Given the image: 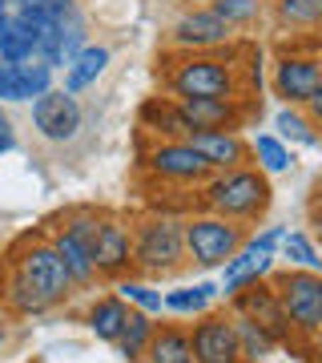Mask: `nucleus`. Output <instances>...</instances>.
Segmentation results:
<instances>
[{"instance_id":"f03ea898","label":"nucleus","mask_w":322,"mask_h":363,"mask_svg":"<svg viewBox=\"0 0 322 363\" xmlns=\"http://www.w3.org/2000/svg\"><path fill=\"white\" fill-rule=\"evenodd\" d=\"M206 210L209 214H222L230 222H258L266 210H270V178L254 166H238V169H226V174H214L206 182Z\"/></svg>"},{"instance_id":"412c9836","label":"nucleus","mask_w":322,"mask_h":363,"mask_svg":"<svg viewBox=\"0 0 322 363\" xmlns=\"http://www.w3.org/2000/svg\"><path fill=\"white\" fill-rule=\"evenodd\" d=\"M270 9L278 28L294 33V37H302V33H318L322 37V0H274Z\"/></svg>"},{"instance_id":"dca6fc26","label":"nucleus","mask_w":322,"mask_h":363,"mask_svg":"<svg viewBox=\"0 0 322 363\" xmlns=\"http://www.w3.org/2000/svg\"><path fill=\"white\" fill-rule=\"evenodd\" d=\"M173 101L197 130H242L238 97H173Z\"/></svg>"},{"instance_id":"0eeeda50","label":"nucleus","mask_w":322,"mask_h":363,"mask_svg":"<svg viewBox=\"0 0 322 363\" xmlns=\"http://www.w3.org/2000/svg\"><path fill=\"white\" fill-rule=\"evenodd\" d=\"M282 234H286L282 226H266L262 234L246 238L242 250H238V255L222 267V295L234 298L238 291H246L250 283L270 279L274 259H278V247H282Z\"/></svg>"},{"instance_id":"c85d7f7f","label":"nucleus","mask_w":322,"mask_h":363,"mask_svg":"<svg viewBox=\"0 0 322 363\" xmlns=\"http://www.w3.org/2000/svg\"><path fill=\"white\" fill-rule=\"evenodd\" d=\"M13 77H16V93H21V101H37L45 93L52 89V69L45 61H25V65H13Z\"/></svg>"},{"instance_id":"6ab92c4d","label":"nucleus","mask_w":322,"mask_h":363,"mask_svg":"<svg viewBox=\"0 0 322 363\" xmlns=\"http://www.w3.org/2000/svg\"><path fill=\"white\" fill-rule=\"evenodd\" d=\"M109 61H113V49H109V45H85V49L77 52V61L64 69V85L61 89L73 93V97H81L89 85H97V77L109 69Z\"/></svg>"},{"instance_id":"b1692460","label":"nucleus","mask_w":322,"mask_h":363,"mask_svg":"<svg viewBox=\"0 0 322 363\" xmlns=\"http://www.w3.org/2000/svg\"><path fill=\"white\" fill-rule=\"evenodd\" d=\"M222 295V286L214 283H193V286H178V291H166V311L169 315H202L214 307V298Z\"/></svg>"},{"instance_id":"72a5a7b5","label":"nucleus","mask_w":322,"mask_h":363,"mask_svg":"<svg viewBox=\"0 0 322 363\" xmlns=\"http://www.w3.org/2000/svg\"><path fill=\"white\" fill-rule=\"evenodd\" d=\"M25 4H37V9H45V13H52V16H64V13L77 9V0H25Z\"/></svg>"},{"instance_id":"cd10ccee","label":"nucleus","mask_w":322,"mask_h":363,"mask_svg":"<svg viewBox=\"0 0 322 363\" xmlns=\"http://www.w3.org/2000/svg\"><path fill=\"white\" fill-rule=\"evenodd\" d=\"M278 255H282L290 267H298V271L322 274V250L314 247V238H310L306 230H286V234H282V247H278Z\"/></svg>"},{"instance_id":"20e7f679","label":"nucleus","mask_w":322,"mask_h":363,"mask_svg":"<svg viewBox=\"0 0 322 363\" xmlns=\"http://www.w3.org/2000/svg\"><path fill=\"white\" fill-rule=\"evenodd\" d=\"M250 238L242 222H230L222 214H190L185 218V259L202 271H222Z\"/></svg>"},{"instance_id":"a878e982","label":"nucleus","mask_w":322,"mask_h":363,"mask_svg":"<svg viewBox=\"0 0 322 363\" xmlns=\"http://www.w3.org/2000/svg\"><path fill=\"white\" fill-rule=\"evenodd\" d=\"M274 133L294 145H318V125L306 117V109H294V105H282L274 113Z\"/></svg>"},{"instance_id":"aec40b11","label":"nucleus","mask_w":322,"mask_h":363,"mask_svg":"<svg viewBox=\"0 0 322 363\" xmlns=\"http://www.w3.org/2000/svg\"><path fill=\"white\" fill-rule=\"evenodd\" d=\"M129 315H133V307L121 295H101L89 307V331L101 343H117L121 331H125V323H129Z\"/></svg>"},{"instance_id":"ea45409f","label":"nucleus","mask_w":322,"mask_h":363,"mask_svg":"<svg viewBox=\"0 0 322 363\" xmlns=\"http://www.w3.org/2000/svg\"><path fill=\"white\" fill-rule=\"evenodd\" d=\"M4 21H8V13H0V25H4Z\"/></svg>"},{"instance_id":"4be33fe9","label":"nucleus","mask_w":322,"mask_h":363,"mask_svg":"<svg viewBox=\"0 0 322 363\" xmlns=\"http://www.w3.org/2000/svg\"><path fill=\"white\" fill-rule=\"evenodd\" d=\"M250 157L258 162V169L270 178V174H290L294 169V150L290 142H282L278 133H254V142H250Z\"/></svg>"},{"instance_id":"f8f14e48","label":"nucleus","mask_w":322,"mask_h":363,"mask_svg":"<svg viewBox=\"0 0 322 363\" xmlns=\"http://www.w3.org/2000/svg\"><path fill=\"white\" fill-rule=\"evenodd\" d=\"M81 121H85L81 101L64 89H49L45 97L33 101V130H37L45 142H61V145L73 142L81 133Z\"/></svg>"},{"instance_id":"4c0bfd02","label":"nucleus","mask_w":322,"mask_h":363,"mask_svg":"<svg viewBox=\"0 0 322 363\" xmlns=\"http://www.w3.org/2000/svg\"><path fill=\"white\" fill-rule=\"evenodd\" d=\"M8 4H13V0H0V13H8Z\"/></svg>"},{"instance_id":"ddd939ff","label":"nucleus","mask_w":322,"mask_h":363,"mask_svg":"<svg viewBox=\"0 0 322 363\" xmlns=\"http://www.w3.org/2000/svg\"><path fill=\"white\" fill-rule=\"evenodd\" d=\"M193 343V363H242V347L234 335L230 311L226 315H202V323H193L190 331Z\"/></svg>"},{"instance_id":"423d86ee","label":"nucleus","mask_w":322,"mask_h":363,"mask_svg":"<svg viewBox=\"0 0 322 363\" xmlns=\"http://www.w3.org/2000/svg\"><path fill=\"white\" fill-rule=\"evenodd\" d=\"M13 271L21 274L49 307H57V303H64V298L73 295V279H69L61 255H57V247H52L49 238H25L13 255Z\"/></svg>"},{"instance_id":"1a4fd4ad","label":"nucleus","mask_w":322,"mask_h":363,"mask_svg":"<svg viewBox=\"0 0 322 363\" xmlns=\"http://www.w3.org/2000/svg\"><path fill=\"white\" fill-rule=\"evenodd\" d=\"M234 45V28L222 21L214 9H185L169 25V49L178 52H218Z\"/></svg>"},{"instance_id":"5701e85b","label":"nucleus","mask_w":322,"mask_h":363,"mask_svg":"<svg viewBox=\"0 0 322 363\" xmlns=\"http://www.w3.org/2000/svg\"><path fill=\"white\" fill-rule=\"evenodd\" d=\"M145 363H193L190 331H181V327H157L149 347H145Z\"/></svg>"},{"instance_id":"4468645a","label":"nucleus","mask_w":322,"mask_h":363,"mask_svg":"<svg viewBox=\"0 0 322 363\" xmlns=\"http://www.w3.org/2000/svg\"><path fill=\"white\" fill-rule=\"evenodd\" d=\"M93 262L101 279H125L133 271V226H125L121 218H105L93 242Z\"/></svg>"},{"instance_id":"6e6552de","label":"nucleus","mask_w":322,"mask_h":363,"mask_svg":"<svg viewBox=\"0 0 322 363\" xmlns=\"http://www.w3.org/2000/svg\"><path fill=\"white\" fill-rule=\"evenodd\" d=\"M142 166L157 182H173V186H206L214 178L206 157L197 154L190 142H173V138H161L154 150H145Z\"/></svg>"},{"instance_id":"bb28decb","label":"nucleus","mask_w":322,"mask_h":363,"mask_svg":"<svg viewBox=\"0 0 322 363\" xmlns=\"http://www.w3.org/2000/svg\"><path fill=\"white\" fill-rule=\"evenodd\" d=\"M154 331H157L154 315L133 311V315H129V323H125V331H121V339H117L113 347L121 351V355H125L129 363H137V359H145V347H149V339H154Z\"/></svg>"},{"instance_id":"f704fd0d","label":"nucleus","mask_w":322,"mask_h":363,"mask_svg":"<svg viewBox=\"0 0 322 363\" xmlns=\"http://www.w3.org/2000/svg\"><path fill=\"white\" fill-rule=\"evenodd\" d=\"M302 109H306V117H310V121H314V125L322 130V81H318V89H314V97H310V101L302 105Z\"/></svg>"},{"instance_id":"a19ab883","label":"nucleus","mask_w":322,"mask_h":363,"mask_svg":"<svg viewBox=\"0 0 322 363\" xmlns=\"http://www.w3.org/2000/svg\"><path fill=\"white\" fill-rule=\"evenodd\" d=\"M318 363H322V355H318Z\"/></svg>"},{"instance_id":"2eb2a0df","label":"nucleus","mask_w":322,"mask_h":363,"mask_svg":"<svg viewBox=\"0 0 322 363\" xmlns=\"http://www.w3.org/2000/svg\"><path fill=\"white\" fill-rule=\"evenodd\" d=\"M185 142H190L197 154L206 157L214 174L250 166V142H246L238 130H197V133H190Z\"/></svg>"},{"instance_id":"7c9ffc66","label":"nucleus","mask_w":322,"mask_h":363,"mask_svg":"<svg viewBox=\"0 0 322 363\" xmlns=\"http://www.w3.org/2000/svg\"><path fill=\"white\" fill-rule=\"evenodd\" d=\"M117 295L125 298L133 311H145V315H161L166 311V295L154 291L149 283H142V279H117Z\"/></svg>"},{"instance_id":"7ed1b4c3","label":"nucleus","mask_w":322,"mask_h":363,"mask_svg":"<svg viewBox=\"0 0 322 363\" xmlns=\"http://www.w3.org/2000/svg\"><path fill=\"white\" fill-rule=\"evenodd\" d=\"M185 218L178 214H145L133 226V267L149 279L178 274L185 267Z\"/></svg>"},{"instance_id":"e433bc0d","label":"nucleus","mask_w":322,"mask_h":363,"mask_svg":"<svg viewBox=\"0 0 322 363\" xmlns=\"http://www.w3.org/2000/svg\"><path fill=\"white\" fill-rule=\"evenodd\" d=\"M314 355H322V331L314 335Z\"/></svg>"},{"instance_id":"39448f33","label":"nucleus","mask_w":322,"mask_h":363,"mask_svg":"<svg viewBox=\"0 0 322 363\" xmlns=\"http://www.w3.org/2000/svg\"><path fill=\"white\" fill-rule=\"evenodd\" d=\"M270 286L282 298V311L294 327V335L314 339L322 331V274L314 271H298V267H286V271H270Z\"/></svg>"},{"instance_id":"473e14b6","label":"nucleus","mask_w":322,"mask_h":363,"mask_svg":"<svg viewBox=\"0 0 322 363\" xmlns=\"http://www.w3.org/2000/svg\"><path fill=\"white\" fill-rule=\"evenodd\" d=\"M13 150H16V130H13V121H8V113L0 109V157L13 154Z\"/></svg>"},{"instance_id":"f257e3e1","label":"nucleus","mask_w":322,"mask_h":363,"mask_svg":"<svg viewBox=\"0 0 322 363\" xmlns=\"http://www.w3.org/2000/svg\"><path fill=\"white\" fill-rule=\"evenodd\" d=\"M169 97H238L234 45L218 52H185L161 77Z\"/></svg>"},{"instance_id":"c756f323","label":"nucleus","mask_w":322,"mask_h":363,"mask_svg":"<svg viewBox=\"0 0 322 363\" xmlns=\"http://www.w3.org/2000/svg\"><path fill=\"white\" fill-rule=\"evenodd\" d=\"M4 307L16 311V315H45V311H52L49 303H45V298H40L16 271H8V283H4Z\"/></svg>"},{"instance_id":"c9c22d12","label":"nucleus","mask_w":322,"mask_h":363,"mask_svg":"<svg viewBox=\"0 0 322 363\" xmlns=\"http://www.w3.org/2000/svg\"><path fill=\"white\" fill-rule=\"evenodd\" d=\"M310 222H314V226L322 230V190L314 194V202H310Z\"/></svg>"},{"instance_id":"2f4dec72","label":"nucleus","mask_w":322,"mask_h":363,"mask_svg":"<svg viewBox=\"0 0 322 363\" xmlns=\"http://www.w3.org/2000/svg\"><path fill=\"white\" fill-rule=\"evenodd\" d=\"M209 9H214L230 28H246L262 16V0H209Z\"/></svg>"},{"instance_id":"9b49d317","label":"nucleus","mask_w":322,"mask_h":363,"mask_svg":"<svg viewBox=\"0 0 322 363\" xmlns=\"http://www.w3.org/2000/svg\"><path fill=\"white\" fill-rule=\"evenodd\" d=\"M230 311L254 319L274 343H286V339L294 335V327H290V319H286V311H282V298H278V291L270 286V279L250 283L246 291H238V295L230 298Z\"/></svg>"},{"instance_id":"58836bf2","label":"nucleus","mask_w":322,"mask_h":363,"mask_svg":"<svg viewBox=\"0 0 322 363\" xmlns=\"http://www.w3.org/2000/svg\"><path fill=\"white\" fill-rule=\"evenodd\" d=\"M0 339H4V319H0Z\"/></svg>"},{"instance_id":"a211bd4d","label":"nucleus","mask_w":322,"mask_h":363,"mask_svg":"<svg viewBox=\"0 0 322 363\" xmlns=\"http://www.w3.org/2000/svg\"><path fill=\"white\" fill-rule=\"evenodd\" d=\"M142 130L157 133V138H173V142H185L190 133H197V125H193L190 117L181 113L173 97H149V101L142 105Z\"/></svg>"},{"instance_id":"f3484780","label":"nucleus","mask_w":322,"mask_h":363,"mask_svg":"<svg viewBox=\"0 0 322 363\" xmlns=\"http://www.w3.org/2000/svg\"><path fill=\"white\" fill-rule=\"evenodd\" d=\"M49 242L57 247V255H61V262H64V271H69V279H73V286H93V279H101V274H97V262H93V247L89 242H81L73 230L57 226V230L49 234Z\"/></svg>"},{"instance_id":"9d476101","label":"nucleus","mask_w":322,"mask_h":363,"mask_svg":"<svg viewBox=\"0 0 322 363\" xmlns=\"http://www.w3.org/2000/svg\"><path fill=\"white\" fill-rule=\"evenodd\" d=\"M318 81H322V61L314 52H286V57H278V65H274L270 89L282 105L302 109V105L314 97Z\"/></svg>"},{"instance_id":"393cba45","label":"nucleus","mask_w":322,"mask_h":363,"mask_svg":"<svg viewBox=\"0 0 322 363\" xmlns=\"http://www.w3.org/2000/svg\"><path fill=\"white\" fill-rule=\"evenodd\" d=\"M230 323H234V335H238V347H242V363H262L274 347H278V343H274V339L266 335L254 319L230 311Z\"/></svg>"}]
</instances>
